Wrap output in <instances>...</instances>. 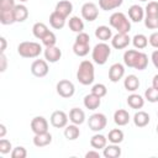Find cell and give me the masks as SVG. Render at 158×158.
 I'll return each mask as SVG.
<instances>
[{
	"mask_svg": "<svg viewBox=\"0 0 158 158\" xmlns=\"http://www.w3.org/2000/svg\"><path fill=\"white\" fill-rule=\"evenodd\" d=\"M132 43H133V46H135L136 48L143 49V48H146L147 44H148V38H147L144 35L138 33V35H135V37L132 38Z\"/></svg>",
	"mask_w": 158,
	"mask_h": 158,
	"instance_id": "cell-37",
	"label": "cell"
},
{
	"mask_svg": "<svg viewBox=\"0 0 158 158\" xmlns=\"http://www.w3.org/2000/svg\"><path fill=\"white\" fill-rule=\"evenodd\" d=\"M106 116L101 112H96V114H93L89 116V120H88V125H89V128L93 130V131H101L105 128L106 126Z\"/></svg>",
	"mask_w": 158,
	"mask_h": 158,
	"instance_id": "cell-6",
	"label": "cell"
},
{
	"mask_svg": "<svg viewBox=\"0 0 158 158\" xmlns=\"http://www.w3.org/2000/svg\"><path fill=\"white\" fill-rule=\"evenodd\" d=\"M90 51V46L88 43H79V42H74L73 44V52L78 56V57H84L89 53Z\"/></svg>",
	"mask_w": 158,
	"mask_h": 158,
	"instance_id": "cell-33",
	"label": "cell"
},
{
	"mask_svg": "<svg viewBox=\"0 0 158 158\" xmlns=\"http://www.w3.org/2000/svg\"><path fill=\"white\" fill-rule=\"evenodd\" d=\"M127 104L131 109H142L144 105V99L138 94H131L127 98Z\"/></svg>",
	"mask_w": 158,
	"mask_h": 158,
	"instance_id": "cell-26",
	"label": "cell"
},
{
	"mask_svg": "<svg viewBox=\"0 0 158 158\" xmlns=\"http://www.w3.org/2000/svg\"><path fill=\"white\" fill-rule=\"evenodd\" d=\"M67 122H68V115L64 111L56 110V111L52 112V115H51V123H52L53 127H56V128L65 127Z\"/></svg>",
	"mask_w": 158,
	"mask_h": 158,
	"instance_id": "cell-9",
	"label": "cell"
},
{
	"mask_svg": "<svg viewBox=\"0 0 158 158\" xmlns=\"http://www.w3.org/2000/svg\"><path fill=\"white\" fill-rule=\"evenodd\" d=\"M15 6H16L15 0H0V11L14 10Z\"/></svg>",
	"mask_w": 158,
	"mask_h": 158,
	"instance_id": "cell-44",
	"label": "cell"
},
{
	"mask_svg": "<svg viewBox=\"0 0 158 158\" xmlns=\"http://www.w3.org/2000/svg\"><path fill=\"white\" fill-rule=\"evenodd\" d=\"M48 31H49V30H48L47 25L43 23V22H36V23L32 26V33H33V36H35L36 38H40V40H41Z\"/></svg>",
	"mask_w": 158,
	"mask_h": 158,
	"instance_id": "cell-32",
	"label": "cell"
},
{
	"mask_svg": "<svg viewBox=\"0 0 158 158\" xmlns=\"http://www.w3.org/2000/svg\"><path fill=\"white\" fill-rule=\"evenodd\" d=\"M110 26L117 30L120 33H128L131 30V22L123 12H114L109 19Z\"/></svg>",
	"mask_w": 158,
	"mask_h": 158,
	"instance_id": "cell-3",
	"label": "cell"
},
{
	"mask_svg": "<svg viewBox=\"0 0 158 158\" xmlns=\"http://www.w3.org/2000/svg\"><path fill=\"white\" fill-rule=\"evenodd\" d=\"M62 57V51L57 47V46H53V47H46L44 49V59L49 63H56Z\"/></svg>",
	"mask_w": 158,
	"mask_h": 158,
	"instance_id": "cell-13",
	"label": "cell"
},
{
	"mask_svg": "<svg viewBox=\"0 0 158 158\" xmlns=\"http://www.w3.org/2000/svg\"><path fill=\"white\" fill-rule=\"evenodd\" d=\"M139 1H147V0H139Z\"/></svg>",
	"mask_w": 158,
	"mask_h": 158,
	"instance_id": "cell-56",
	"label": "cell"
},
{
	"mask_svg": "<svg viewBox=\"0 0 158 158\" xmlns=\"http://www.w3.org/2000/svg\"><path fill=\"white\" fill-rule=\"evenodd\" d=\"M51 142H52V135L49 132L36 133L33 137V144L36 147H44V146H48Z\"/></svg>",
	"mask_w": 158,
	"mask_h": 158,
	"instance_id": "cell-18",
	"label": "cell"
},
{
	"mask_svg": "<svg viewBox=\"0 0 158 158\" xmlns=\"http://www.w3.org/2000/svg\"><path fill=\"white\" fill-rule=\"evenodd\" d=\"M133 122L137 127H144L149 123V115L146 111H137L133 116Z\"/></svg>",
	"mask_w": 158,
	"mask_h": 158,
	"instance_id": "cell-25",
	"label": "cell"
},
{
	"mask_svg": "<svg viewBox=\"0 0 158 158\" xmlns=\"http://www.w3.org/2000/svg\"><path fill=\"white\" fill-rule=\"evenodd\" d=\"M102 154L105 158H118L121 156V148L118 147V144L112 143V144L105 146Z\"/></svg>",
	"mask_w": 158,
	"mask_h": 158,
	"instance_id": "cell-24",
	"label": "cell"
},
{
	"mask_svg": "<svg viewBox=\"0 0 158 158\" xmlns=\"http://www.w3.org/2000/svg\"><path fill=\"white\" fill-rule=\"evenodd\" d=\"M48 63L44 59H36L31 64V73L37 78H43L48 74Z\"/></svg>",
	"mask_w": 158,
	"mask_h": 158,
	"instance_id": "cell-8",
	"label": "cell"
},
{
	"mask_svg": "<svg viewBox=\"0 0 158 158\" xmlns=\"http://www.w3.org/2000/svg\"><path fill=\"white\" fill-rule=\"evenodd\" d=\"M6 46H7V42L5 40V37H0V53H4L5 49H6Z\"/></svg>",
	"mask_w": 158,
	"mask_h": 158,
	"instance_id": "cell-51",
	"label": "cell"
},
{
	"mask_svg": "<svg viewBox=\"0 0 158 158\" xmlns=\"http://www.w3.org/2000/svg\"><path fill=\"white\" fill-rule=\"evenodd\" d=\"M95 36H96L98 40L105 42V41L110 40V38H112V31H111V28L109 26H105V25L98 26L96 30H95Z\"/></svg>",
	"mask_w": 158,
	"mask_h": 158,
	"instance_id": "cell-21",
	"label": "cell"
},
{
	"mask_svg": "<svg viewBox=\"0 0 158 158\" xmlns=\"http://www.w3.org/2000/svg\"><path fill=\"white\" fill-rule=\"evenodd\" d=\"M151 59H152V62H153L154 67H156V68L158 69V49L153 51V53H152V57H151Z\"/></svg>",
	"mask_w": 158,
	"mask_h": 158,
	"instance_id": "cell-50",
	"label": "cell"
},
{
	"mask_svg": "<svg viewBox=\"0 0 158 158\" xmlns=\"http://www.w3.org/2000/svg\"><path fill=\"white\" fill-rule=\"evenodd\" d=\"M148 42H149V44H151L152 47L158 48V31H157V32H153V33L149 36Z\"/></svg>",
	"mask_w": 158,
	"mask_h": 158,
	"instance_id": "cell-47",
	"label": "cell"
},
{
	"mask_svg": "<svg viewBox=\"0 0 158 158\" xmlns=\"http://www.w3.org/2000/svg\"><path fill=\"white\" fill-rule=\"evenodd\" d=\"M138 53H139V52L136 51V49H127V51L123 53V62H125V64H126L127 67H130V68H133Z\"/></svg>",
	"mask_w": 158,
	"mask_h": 158,
	"instance_id": "cell-31",
	"label": "cell"
},
{
	"mask_svg": "<svg viewBox=\"0 0 158 158\" xmlns=\"http://www.w3.org/2000/svg\"><path fill=\"white\" fill-rule=\"evenodd\" d=\"M56 11H58L60 15H63L64 17L69 16L70 12L73 11V4L69 1V0H60L57 2L56 5Z\"/></svg>",
	"mask_w": 158,
	"mask_h": 158,
	"instance_id": "cell-19",
	"label": "cell"
},
{
	"mask_svg": "<svg viewBox=\"0 0 158 158\" xmlns=\"http://www.w3.org/2000/svg\"><path fill=\"white\" fill-rule=\"evenodd\" d=\"M157 132H158V125H157Z\"/></svg>",
	"mask_w": 158,
	"mask_h": 158,
	"instance_id": "cell-55",
	"label": "cell"
},
{
	"mask_svg": "<svg viewBox=\"0 0 158 158\" xmlns=\"http://www.w3.org/2000/svg\"><path fill=\"white\" fill-rule=\"evenodd\" d=\"M152 86H153V88H156V89H158V74H156V75L153 77V80H152Z\"/></svg>",
	"mask_w": 158,
	"mask_h": 158,
	"instance_id": "cell-53",
	"label": "cell"
},
{
	"mask_svg": "<svg viewBox=\"0 0 158 158\" xmlns=\"http://www.w3.org/2000/svg\"><path fill=\"white\" fill-rule=\"evenodd\" d=\"M5 135H6V127L4 123H0V138H4Z\"/></svg>",
	"mask_w": 158,
	"mask_h": 158,
	"instance_id": "cell-52",
	"label": "cell"
},
{
	"mask_svg": "<svg viewBox=\"0 0 158 158\" xmlns=\"http://www.w3.org/2000/svg\"><path fill=\"white\" fill-rule=\"evenodd\" d=\"M144 25L149 30H157L158 28V15H156V16H147L146 15Z\"/></svg>",
	"mask_w": 158,
	"mask_h": 158,
	"instance_id": "cell-40",
	"label": "cell"
},
{
	"mask_svg": "<svg viewBox=\"0 0 158 158\" xmlns=\"http://www.w3.org/2000/svg\"><path fill=\"white\" fill-rule=\"evenodd\" d=\"M81 16L86 21H95L99 16V9L94 2H85L81 6Z\"/></svg>",
	"mask_w": 158,
	"mask_h": 158,
	"instance_id": "cell-7",
	"label": "cell"
},
{
	"mask_svg": "<svg viewBox=\"0 0 158 158\" xmlns=\"http://www.w3.org/2000/svg\"><path fill=\"white\" fill-rule=\"evenodd\" d=\"M123 86L127 91H136L139 88V79L135 74H130L126 77L123 81Z\"/></svg>",
	"mask_w": 158,
	"mask_h": 158,
	"instance_id": "cell-23",
	"label": "cell"
},
{
	"mask_svg": "<svg viewBox=\"0 0 158 158\" xmlns=\"http://www.w3.org/2000/svg\"><path fill=\"white\" fill-rule=\"evenodd\" d=\"M19 1H21V2H26V1H28V0H19Z\"/></svg>",
	"mask_w": 158,
	"mask_h": 158,
	"instance_id": "cell-54",
	"label": "cell"
},
{
	"mask_svg": "<svg viewBox=\"0 0 158 158\" xmlns=\"http://www.w3.org/2000/svg\"><path fill=\"white\" fill-rule=\"evenodd\" d=\"M125 74V68L121 63H114L109 69V79L112 83L118 81Z\"/></svg>",
	"mask_w": 158,
	"mask_h": 158,
	"instance_id": "cell-12",
	"label": "cell"
},
{
	"mask_svg": "<svg viewBox=\"0 0 158 158\" xmlns=\"http://www.w3.org/2000/svg\"><path fill=\"white\" fill-rule=\"evenodd\" d=\"M131 42V38L128 36V33H120L117 32L115 36H112L111 38V44L114 48L116 49H122L126 48Z\"/></svg>",
	"mask_w": 158,
	"mask_h": 158,
	"instance_id": "cell-11",
	"label": "cell"
},
{
	"mask_svg": "<svg viewBox=\"0 0 158 158\" xmlns=\"http://www.w3.org/2000/svg\"><path fill=\"white\" fill-rule=\"evenodd\" d=\"M57 93L59 96L64 98V99H68V98H72L74 95V91H75V88H74V84L68 80V79H62L57 83Z\"/></svg>",
	"mask_w": 158,
	"mask_h": 158,
	"instance_id": "cell-5",
	"label": "cell"
},
{
	"mask_svg": "<svg viewBox=\"0 0 158 158\" xmlns=\"http://www.w3.org/2000/svg\"><path fill=\"white\" fill-rule=\"evenodd\" d=\"M14 16L16 22H23L28 17V10L23 4H17L14 7Z\"/></svg>",
	"mask_w": 158,
	"mask_h": 158,
	"instance_id": "cell-20",
	"label": "cell"
},
{
	"mask_svg": "<svg viewBox=\"0 0 158 158\" xmlns=\"http://www.w3.org/2000/svg\"><path fill=\"white\" fill-rule=\"evenodd\" d=\"M11 151V142L9 139L1 138L0 139V153L1 154H6Z\"/></svg>",
	"mask_w": 158,
	"mask_h": 158,
	"instance_id": "cell-45",
	"label": "cell"
},
{
	"mask_svg": "<svg viewBox=\"0 0 158 158\" xmlns=\"http://www.w3.org/2000/svg\"><path fill=\"white\" fill-rule=\"evenodd\" d=\"M69 120L75 125H81L85 120V112L79 107H73L69 111Z\"/></svg>",
	"mask_w": 158,
	"mask_h": 158,
	"instance_id": "cell-22",
	"label": "cell"
},
{
	"mask_svg": "<svg viewBox=\"0 0 158 158\" xmlns=\"http://www.w3.org/2000/svg\"><path fill=\"white\" fill-rule=\"evenodd\" d=\"M65 19H67V17H64L63 15H60L58 11L54 10V11L49 15V25H51L53 28H56V30H60V28H63L64 25H65Z\"/></svg>",
	"mask_w": 158,
	"mask_h": 158,
	"instance_id": "cell-14",
	"label": "cell"
},
{
	"mask_svg": "<svg viewBox=\"0 0 158 158\" xmlns=\"http://www.w3.org/2000/svg\"><path fill=\"white\" fill-rule=\"evenodd\" d=\"M91 93H93V94H95V95H98V96H100V98H102V96H105V95H106L107 89H106V86H105L104 84L98 83V84L93 85V88H91Z\"/></svg>",
	"mask_w": 158,
	"mask_h": 158,
	"instance_id": "cell-41",
	"label": "cell"
},
{
	"mask_svg": "<svg viewBox=\"0 0 158 158\" xmlns=\"http://www.w3.org/2000/svg\"><path fill=\"white\" fill-rule=\"evenodd\" d=\"M144 98L149 101V102H157L158 101V89L156 88H148L144 91Z\"/></svg>",
	"mask_w": 158,
	"mask_h": 158,
	"instance_id": "cell-39",
	"label": "cell"
},
{
	"mask_svg": "<svg viewBox=\"0 0 158 158\" xmlns=\"http://www.w3.org/2000/svg\"><path fill=\"white\" fill-rule=\"evenodd\" d=\"M146 15L147 16H156L158 15V1H149L146 6Z\"/></svg>",
	"mask_w": 158,
	"mask_h": 158,
	"instance_id": "cell-42",
	"label": "cell"
},
{
	"mask_svg": "<svg viewBox=\"0 0 158 158\" xmlns=\"http://www.w3.org/2000/svg\"><path fill=\"white\" fill-rule=\"evenodd\" d=\"M85 158H100V153L96 151H89L85 153Z\"/></svg>",
	"mask_w": 158,
	"mask_h": 158,
	"instance_id": "cell-49",
	"label": "cell"
},
{
	"mask_svg": "<svg viewBox=\"0 0 158 158\" xmlns=\"http://www.w3.org/2000/svg\"><path fill=\"white\" fill-rule=\"evenodd\" d=\"M68 26L73 32H77V33L83 32L84 30V22L79 16H72L68 21Z\"/></svg>",
	"mask_w": 158,
	"mask_h": 158,
	"instance_id": "cell-27",
	"label": "cell"
},
{
	"mask_svg": "<svg viewBox=\"0 0 158 158\" xmlns=\"http://www.w3.org/2000/svg\"><path fill=\"white\" fill-rule=\"evenodd\" d=\"M114 121H115V123L118 125V126H125V125H127L128 121H130V114H128V111L125 110V109H118V110H116L115 114H114Z\"/></svg>",
	"mask_w": 158,
	"mask_h": 158,
	"instance_id": "cell-17",
	"label": "cell"
},
{
	"mask_svg": "<svg viewBox=\"0 0 158 158\" xmlns=\"http://www.w3.org/2000/svg\"><path fill=\"white\" fill-rule=\"evenodd\" d=\"M75 42H79V43H90V37L86 32H79L77 35V38H75Z\"/></svg>",
	"mask_w": 158,
	"mask_h": 158,
	"instance_id": "cell-46",
	"label": "cell"
},
{
	"mask_svg": "<svg viewBox=\"0 0 158 158\" xmlns=\"http://www.w3.org/2000/svg\"><path fill=\"white\" fill-rule=\"evenodd\" d=\"M111 54V48L107 43L105 42H100L98 44H95V47L93 48V53H91V57H93V60L99 64V65H102L107 62L109 57Z\"/></svg>",
	"mask_w": 158,
	"mask_h": 158,
	"instance_id": "cell-4",
	"label": "cell"
},
{
	"mask_svg": "<svg viewBox=\"0 0 158 158\" xmlns=\"http://www.w3.org/2000/svg\"><path fill=\"white\" fill-rule=\"evenodd\" d=\"M31 130L35 135L48 132V121L43 116H36L31 120Z\"/></svg>",
	"mask_w": 158,
	"mask_h": 158,
	"instance_id": "cell-10",
	"label": "cell"
},
{
	"mask_svg": "<svg viewBox=\"0 0 158 158\" xmlns=\"http://www.w3.org/2000/svg\"><path fill=\"white\" fill-rule=\"evenodd\" d=\"M41 40L46 47H53V46H56V42H57V37H56L54 32H52V31H48Z\"/></svg>",
	"mask_w": 158,
	"mask_h": 158,
	"instance_id": "cell-38",
	"label": "cell"
},
{
	"mask_svg": "<svg viewBox=\"0 0 158 158\" xmlns=\"http://www.w3.org/2000/svg\"><path fill=\"white\" fill-rule=\"evenodd\" d=\"M106 141H107V138H106L104 135L96 133V135H94V136L90 138V146H91L94 149H101V148H105Z\"/></svg>",
	"mask_w": 158,
	"mask_h": 158,
	"instance_id": "cell-28",
	"label": "cell"
},
{
	"mask_svg": "<svg viewBox=\"0 0 158 158\" xmlns=\"http://www.w3.org/2000/svg\"><path fill=\"white\" fill-rule=\"evenodd\" d=\"M101 104V98L90 93L84 96V106L89 110H96Z\"/></svg>",
	"mask_w": 158,
	"mask_h": 158,
	"instance_id": "cell-15",
	"label": "cell"
},
{
	"mask_svg": "<svg viewBox=\"0 0 158 158\" xmlns=\"http://www.w3.org/2000/svg\"><path fill=\"white\" fill-rule=\"evenodd\" d=\"M79 135H80V131H79L78 125H75V123L68 125V126L64 128V137H65L67 139H70V141L77 139V138L79 137Z\"/></svg>",
	"mask_w": 158,
	"mask_h": 158,
	"instance_id": "cell-30",
	"label": "cell"
},
{
	"mask_svg": "<svg viewBox=\"0 0 158 158\" xmlns=\"http://www.w3.org/2000/svg\"><path fill=\"white\" fill-rule=\"evenodd\" d=\"M123 0H99V6L101 10L109 11V10H114L117 9L122 5Z\"/></svg>",
	"mask_w": 158,
	"mask_h": 158,
	"instance_id": "cell-29",
	"label": "cell"
},
{
	"mask_svg": "<svg viewBox=\"0 0 158 158\" xmlns=\"http://www.w3.org/2000/svg\"><path fill=\"white\" fill-rule=\"evenodd\" d=\"M26 156H27V151L22 146L15 147L11 152V158H26Z\"/></svg>",
	"mask_w": 158,
	"mask_h": 158,
	"instance_id": "cell-43",
	"label": "cell"
},
{
	"mask_svg": "<svg viewBox=\"0 0 158 158\" xmlns=\"http://www.w3.org/2000/svg\"><path fill=\"white\" fill-rule=\"evenodd\" d=\"M94 65L90 60H81L78 70H77V79L83 85H90L94 81Z\"/></svg>",
	"mask_w": 158,
	"mask_h": 158,
	"instance_id": "cell-1",
	"label": "cell"
},
{
	"mask_svg": "<svg viewBox=\"0 0 158 158\" xmlns=\"http://www.w3.org/2000/svg\"><path fill=\"white\" fill-rule=\"evenodd\" d=\"M128 17H130L133 22H139V21H142L143 17H144V10H143L139 5L135 4V5L130 6V9H128Z\"/></svg>",
	"mask_w": 158,
	"mask_h": 158,
	"instance_id": "cell-16",
	"label": "cell"
},
{
	"mask_svg": "<svg viewBox=\"0 0 158 158\" xmlns=\"http://www.w3.org/2000/svg\"><path fill=\"white\" fill-rule=\"evenodd\" d=\"M41 52L42 46L33 41H23L17 46V53L23 58H36Z\"/></svg>",
	"mask_w": 158,
	"mask_h": 158,
	"instance_id": "cell-2",
	"label": "cell"
},
{
	"mask_svg": "<svg viewBox=\"0 0 158 158\" xmlns=\"http://www.w3.org/2000/svg\"><path fill=\"white\" fill-rule=\"evenodd\" d=\"M147 64H148V57H147V54L143 53V52H139L138 56H137V58H136V62H135L133 68L137 69V70H143V69H146Z\"/></svg>",
	"mask_w": 158,
	"mask_h": 158,
	"instance_id": "cell-35",
	"label": "cell"
},
{
	"mask_svg": "<svg viewBox=\"0 0 158 158\" xmlns=\"http://www.w3.org/2000/svg\"><path fill=\"white\" fill-rule=\"evenodd\" d=\"M0 22L2 25H12L14 22H16L14 16V10L0 11Z\"/></svg>",
	"mask_w": 158,
	"mask_h": 158,
	"instance_id": "cell-36",
	"label": "cell"
},
{
	"mask_svg": "<svg viewBox=\"0 0 158 158\" xmlns=\"http://www.w3.org/2000/svg\"><path fill=\"white\" fill-rule=\"evenodd\" d=\"M107 139H109L111 143L118 144V143H121V142L123 141V132H122L120 128H114V130H111V131L109 132Z\"/></svg>",
	"mask_w": 158,
	"mask_h": 158,
	"instance_id": "cell-34",
	"label": "cell"
},
{
	"mask_svg": "<svg viewBox=\"0 0 158 158\" xmlns=\"http://www.w3.org/2000/svg\"><path fill=\"white\" fill-rule=\"evenodd\" d=\"M6 67H7V59H6V56L5 53H0V72H5L6 70Z\"/></svg>",
	"mask_w": 158,
	"mask_h": 158,
	"instance_id": "cell-48",
	"label": "cell"
}]
</instances>
